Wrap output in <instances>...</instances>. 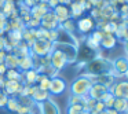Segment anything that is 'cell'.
I'll return each mask as SVG.
<instances>
[{"instance_id":"obj_7","label":"cell","mask_w":128,"mask_h":114,"mask_svg":"<svg viewBox=\"0 0 128 114\" xmlns=\"http://www.w3.org/2000/svg\"><path fill=\"white\" fill-rule=\"evenodd\" d=\"M109 92L114 98H122L128 100V80L117 81V83L114 81V84L109 88Z\"/></svg>"},{"instance_id":"obj_54","label":"cell","mask_w":128,"mask_h":114,"mask_svg":"<svg viewBox=\"0 0 128 114\" xmlns=\"http://www.w3.org/2000/svg\"><path fill=\"white\" fill-rule=\"evenodd\" d=\"M40 1H43V3H47L48 0H40Z\"/></svg>"},{"instance_id":"obj_38","label":"cell","mask_w":128,"mask_h":114,"mask_svg":"<svg viewBox=\"0 0 128 114\" xmlns=\"http://www.w3.org/2000/svg\"><path fill=\"white\" fill-rule=\"evenodd\" d=\"M94 110L96 111V113H100V111L106 110V107H105V105H103V102H100V100H96V103H95V107H94Z\"/></svg>"},{"instance_id":"obj_30","label":"cell","mask_w":128,"mask_h":114,"mask_svg":"<svg viewBox=\"0 0 128 114\" xmlns=\"http://www.w3.org/2000/svg\"><path fill=\"white\" fill-rule=\"evenodd\" d=\"M17 99H18V102H20V105L28 106V107H30V109L36 105V103L33 102V99L29 98V96H22V95H20V96H17Z\"/></svg>"},{"instance_id":"obj_2","label":"cell","mask_w":128,"mask_h":114,"mask_svg":"<svg viewBox=\"0 0 128 114\" xmlns=\"http://www.w3.org/2000/svg\"><path fill=\"white\" fill-rule=\"evenodd\" d=\"M94 84V80L88 76L83 74L76 77L74 80L72 81L69 87L70 95H78V96H87L88 95V91L91 88V85Z\"/></svg>"},{"instance_id":"obj_27","label":"cell","mask_w":128,"mask_h":114,"mask_svg":"<svg viewBox=\"0 0 128 114\" xmlns=\"http://www.w3.org/2000/svg\"><path fill=\"white\" fill-rule=\"evenodd\" d=\"M4 78L6 80H22V72H20L18 69H7V72L4 73Z\"/></svg>"},{"instance_id":"obj_23","label":"cell","mask_w":128,"mask_h":114,"mask_svg":"<svg viewBox=\"0 0 128 114\" xmlns=\"http://www.w3.org/2000/svg\"><path fill=\"white\" fill-rule=\"evenodd\" d=\"M50 98H51L50 92H48V91H43V89H39V88H37L36 92L32 95V99H33L34 103H42V102H44V100L50 99Z\"/></svg>"},{"instance_id":"obj_22","label":"cell","mask_w":128,"mask_h":114,"mask_svg":"<svg viewBox=\"0 0 128 114\" xmlns=\"http://www.w3.org/2000/svg\"><path fill=\"white\" fill-rule=\"evenodd\" d=\"M18 62H20V58H18L15 54L7 52V55H6V58H4L3 63L6 65L7 69H18Z\"/></svg>"},{"instance_id":"obj_18","label":"cell","mask_w":128,"mask_h":114,"mask_svg":"<svg viewBox=\"0 0 128 114\" xmlns=\"http://www.w3.org/2000/svg\"><path fill=\"white\" fill-rule=\"evenodd\" d=\"M117 44V39L113 33H103V37L100 40L99 45L103 50H113Z\"/></svg>"},{"instance_id":"obj_36","label":"cell","mask_w":128,"mask_h":114,"mask_svg":"<svg viewBox=\"0 0 128 114\" xmlns=\"http://www.w3.org/2000/svg\"><path fill=\"white\" fill-rule=\"evenodd\" d=\"M8 95H6L3 91L0 92V107H6L7 105V100H8Z\"/></svg>"},{"instance_id":"obj_6","label":"cell","mask_w":128,"mask_h":114,"mask_svg":"<svg viewBox=\"0 0 128 114\" xmlns=\"http://www.w3.org/2000/svg\"><path fill=\"white\" fill-rule=\"evenodd\" d=\"M50 56H51V59H50V65H51V67H52L54 70H56V72L59 73L61 70H64L65 67H66L68 61H66L65 55L61 52V51H58V50H52V51H51V54H50Z\"/></svg>"},{"instance_id":"obj_29","label":"cell","mask_w":128,"mask_h":114,"mask_svg":"<svg viewBox=\"0 0 128 114\" xmlns=\"http://www.w3.org/2000/svg\"><path fill=\"white\" fill-rule=\"evenodd\" d=\"M86 96H78V95H70L68 99V105H84Z\"/></svg>"},{"instance_id":"obj_9","label":"cell","mask_w":128,"mask_h":114,"mask_svg":"<svg viewBox=\"0 0 128 114\" xmlns=\"http://www.w3.org/2000/svg\"><path fill=\"white\" fill-rule=\"evenodd\" d=\"M76 29L81 34H88L95 29V21L91 17H81L76 21Z\"/></svg>"},{"instance_id":"obj_55","label":"cell","mask_w":128,"mask_h":114,"mask_svg":"<svg viewBox=\"0 0 128 114\" xmlns=\"http://www.w3.org/2000/svg\"><path fill=\"white\" fill-rule=\"evenodd\" d=\"M124 114H128V109H127V111H125V113Z\"/></svg>"},{"instance_id":"obj_10","label":"cell","mask_w":128,"mask_h":114,"mask_svg":"<svg viewBox=\"0 0 128 114\" xmlns=\"http://www.w3.org/2000/svg\"><path fill=\"white\" fill-rule=\"evenodd\" d=\"M22 87L24 84L18 80H6V84H4L3 89L2 91L4 92L6 95L8 96H20L21 95V91H22Z\"/></svg>"},{"instance_id":"obj_11","label":"cell","mask_w":128,"mask_h":114,"mask_svg":"<svg viewBox=\"0 0 128 114\" xmlns=\"http://www.w3.org/2000/svg\"><path fill=\"white\" fill-rule=\"evenodd\" d=\"M37 106H39L40 114H61L59 106L51 98L44 100V102H42V103H37Z\"/></svg>"},{"instance_id":"obj_42","label":"cell","mask_w":128,"mask_h":114,"mask_svg":"<svg viewBox=\"0 0 128 114\" xmlns=\"http://www.w3.org/2000/svg\"><path fill=\"white\" fill-rule=\"evenodd\" d=\"M58 4H59V3H58V0H48V1H47V6H48V8H50V10L55 8Z\"/></svg>"},{"instance_id":"obj_20","label":"cell","mask_w":128,"mask_h":114,"mask_svg":"<svg viewBox=\"0 0 128 114\" xmlns=\"http://www.w3.org/2000/svg\"><path fill=\"white\" fill-rule=\"evenodd\" d=\"M34 69V61L30 56H24V58H20V62H18V70L20 72H26V70Z\"/></svg>"},{"instance_id":"obj_28","label":"cell","mask_w":128,"mask_h":114,"mask_svg":"<svg viewBox=\"0 0 128 114\" xmlns=\"http://www.w3.org/2000/svg\"><path fill=\"white\" fill-rule=\"evenodd\" d=\"M20 102L15 96H10L8 100H7V105H6V109L10 111V113H17L18 107H20Z\"/></svg>"},{"instance_id":"obj_15","label":"cell","mask_w":128,"mask_h":114,"mask_svg":"<svg viewBox=\"0 0 128 114\" xmlns=\"http://www.w3.org/2000/svg\"><path fill=\"white\" fill-rule=\"evenodd\" d=\"M51 11L54 12V15L56 17V19H58L59 23L65 22V21H68L70 18V11H69V7L65 6V4H58V6L55 7V8H52Z\"/></svg>"},{"instance_id":"obj_50","label":"cell","mask_w":128,"mask_h":114,"mask_svg":"<svg viewBox=\"0 0 128 114\" xmlns=\"http://www.w3.org/2000/svg\"><path fill=\"white\" fill-rule=\"evenodd\" d=\"M80 114H90V111H87V110H83Z\"/></svg>"},{"instance_id":"obj_43","label":"cell","mask_w":128,"mask_h":114,"mask_svg":"<svg viewBox=\"0 0 128 114\" xmlns=\"http://www.w3.org/2000/svg\"><path fill=\"white\" fill-rule=\"evenodd\" d=\"M7 72V67L4 63H0V76H4V73Z\"/></svg>"},{"instance_id":"obj_47","label":"cell","mask_w":128,"mask_h":114,"mask_svg":"<svg viewBox=\"0 0 128 114\" xmlns=\"http://www.w3.org/2000/svg\"><path fill=\"white\" fill-rule=\"evenodd\" d=\"M121 22H122V23H124V25H125V26H127V28H128V17H127V18H124V19H122Z\"/></svg>"},{"instance_id":"obj_13","label":"cell","mask_w":128,"mask_h":114,"mask_svg":"<svg viewBox=\"0 0 128 114\" xmlns=\"http://www.w3.org/2000/svg\"><path fill=\"white\" fill-rule=\"evenodd\" d=\"M58 26H59V22H58L56 17L54 15V12L51 11V10L40 19V28L46 29V30H54V29H56Z\"/></svg>"},{"instance_id":"obj_5","label":"cell","mask_w":128,"mask_h":114,"mask_svg":"<svg viewBox=\"0 0 128 114\" xmlns=\"http://www.w3.org/2000/svg\"><path fill=\"white\" fill-rule=\"evenodd\" d=\"M112 66H113L112 76H113L114 78L127 76V72H128V56H118V58L113 59V61H112Z\"/></svg>"},{"instance_id":"obj_1","label":"cell","mask_w":128,"mask_h":114,"mask_svg":"<svg viewBox=\"0 0 128 114\" xmlns=\"http://www.w3.org/2000/svg\"><path fill=\"white\" fill-rule=\"evenodd\" d=\"M83 67H84V74L91 78L99 77V76H103V74H112V70H113L110 59L103 58V56H99V55H96L91 61L86 62Z\"/></svg>"},{"instance_id":"obj_46","label":"cell","mask_w":128,"mask_h":114,"mask_svg":"<svg viewBox=\"0 0 128 114\" xmlns=\"http://www.w3.org/2000/svg\"><path fill=\"white\" fill-rule=\"evenodd\" d=\"M122 45H124V51H125V54H127V56H128V41L122 43Z\"/></svg>"},{"instance_id":"obj_19","label":"cell","mask_w":128,"mask_h":114,"mask_svg":"<svg viewBox=\"0 0 128 114\" xmlns=\"http://www.w3.org/2000/svg\"><path fill=\"white\" fill-rule=\"evenodd\" d=\"M37 76H39V73H37L36 69L26 70V72L22 73V80H21V83L26 84V85H36Z\"/></svg>"},{"instance_id":"obj_14","label":"cell","mask_w":128,"mask_h":114,"mask_svg":"<svg viewBox=\"0 0 128 114\" xmlns=\"http://www.w3.org/2000/svg\"><path fill=\"white\" fill-rule=\"evenodd\" d=\"M109 92V89L106 88L103 84H99V83H94L91 85V88H90V91H88V95L87 96H90V98H92V99H95V100H102L103 99V96H105L106 94Z\"/></svg>"},{"instance_id":"obj_34","label":"cell","mask_w":128,"mask_h":114,"mask_svg":"<svg viewBox=\"0 0 128 114\" xmlns=\"http://www.w3.org/2000/svg\"><path fill=\"white\" fill-rule=\"evenodd\" d=\"M114 100H116V98H114L113 95L109 92V95L105 98V100H103V105H105V107H106V109H113Z\"/></svg>"},{"instance_id":"obj_32","label":"cell","mask_w":128,"mask_h":114,"mask_svg":"<svg viewBox=\"0 0 128 114\" xmlns=\"http://www.w3.org/2000/svg\"><path fill=\"white\" fill-rule=\"evenodd\" d=\"M95 103H96V100H95V99H92V98H90V96H86V102H84V105H83L84 110H87V111L94 110Z\"/></svg>"},{"instance_id":"obj_40","label":"cell","mask_w":128,"mask_h":114,"mask_svg":"<svg viewBox=\"0 0 128 114\" xmlns=\"http://www.w3.org/2000/svg\"><path fill=\"white\" fill-rule=\"evenodd\" d=\"M22 1H24V4H25L26 7H29V8H30V7L36 6L40 0H22Z\"/></svg>"},{"instance_id":"obj_33","label":"cell","mask_w":128,"mask_h":114,"mask_svg":"<svg viewBox=\"0 0 128 114\" xmlns=\"http://www.w3.org/2000/svg\"><path fill=\"white\" fill-rule=\"evenodd\" d=\"M90 37H91L92 40H95L96 43H100V40H102V37H103V32L100 30V29H94V30L90 33Z\"/></svg>"},{"instance_id":"obj_25","label":"cell","mask_w":128,"mask_h":114,"mask_svg":"<svg viewBox=\"0 0 128 114\" xmlns=\"http://www.w3.org/2000/svg\"><path fill=\"white\" fill-rule=\"evenodd\" d=\"M15 10H17V3H15V0H6V3H4V6L2 7L0 11L8 18V15L11 14L12 11H15Z\"/></svg>"},{"instance_id":"obj_48","label":"cell","mask_w":128,"mask_h":114,"mask_svg":"<svg viewBox=\"0 0 128 114\" xmlns=\"http://www.w3.org/2000/svg\"><path fill=\"white\" fill-rule=\"evenodd\" d=\"M86 1H88V3L91 4L92 7H94V4H95V3H96V0H86Z\"/></svg>"},{"instance_id":"obj_45","label":"cell","mask_w":128,"mask_h":114,"mask_svg":"<svg viewBox=\"0 0 128 114\" xmlns=\"http://www.w3.org/2000/svg\"><path fill=\"white\" fill-rule=\"evenodd\" d=\"M106 113L108 114H120L118 111H116L114 109H106Z\"/></svg>"},{"instance_id":"obj_41","label":"cell","mask_w":128,"mask_h":114,"mask_svg":"<svg viewBox=\"0 0 128 114\" xmlns=\"http://www.w3.org/2000/svg\"><path fill=\"white\" fill-rule=\"evenodd\" d=\"M7 21H8V19H0V33H2V34H4V33H6Z\"/></svg>"},{"instance_id":"obj_35","label":"cell","mask_w":128,"mask_h":114,"mask_svg":"<svg viewBox=\"0 0 128 114\" xmlns=\"http://www.w3.org/2000/svg\"><path fill=\"white\" fill-rule=\"evenodd\" d=\"M25 28H29V29H37V28H40V19L30 18V21H29V22L25 25Z\"/></svg>"},{"instance_id":"obj_3","label":"cell","mask_w":128,"mask_h":114,"mask_svg":"<svg viewBox=\"0 0 128 114\" xmlns=\"http://www.w3.org/2000/svg\"><path fill=\"white\" fill-rule=\"evenodd\" d=\"M52 50H58L65 55L68 61V65L76 63L77 62V52L78 45L70 44V43H52Z\"/></svg>"},{"instance_id":"obj_26","label":"cell","mask_w":128,"mask_h":114,"mask_svg":"<svg viewBox=\"0 0 128 114\" xmlns=\"http://www.w3.org/2000/svg\"><path fill=\"white\" fill-rule=\"evenodd\" d=\"M59 28H62L64 30L69 32V33L74 34L76 32H77V29H76V21L72 19V18H69L68 21H65V22L59 23Z\"/></svg>"},{"instance_id":"obj_21","label":"cell","mask_w":128,"mask_h":114,"mask_svg":"<svg viewBox=\"0 0 128 114\" xmlns=\"http://www.w3.org/2000/svg\"><path fill=\"white\" fill-rule=\"evenodd\" d=\"M114 36H116L117 41H121V43H125L128 41V28L124 25V23L120 21L118 22V26H117V30L114 32Z\"/></svg>"},{"instance_id":"obj_17","label":"cell","mask_w":128,"mask_h":114,"mask_svg":"<svg viewBox=\"0 0 128 114\" xmlns=\"http://www.w3.org/2000/svg\"><path fill=\"white\" fill-rule=\"evenodd\" d=\"M96 56V51H92L90 50L88 47L86 45H78V52H77V61H81V62H88L91 59H94Z\"/></svg>"},{"instance_id":"obj_51","label":"cell","mask_w":128,"mask_h":114,"mask_svg":"<svg viewBox=\"0 0 128 114\" xmlns=\"http://www.w3.org/2000/svg\"><path fill=\"white\" fill-rule=\"evenodd\" d=\"M90 114H98V113L95 110H91V111H90Z\"/></svg>"},{"instance_id":"obj_12","label":"cell","mask_w":128,"mask_h":114,"mask_svg":"<svg viewBox=\"0 0 128 114\" xmlns=\"http://www.w3.org/2000/svg\"><path fill=\"white\" fill-rule=\"evenodd\" d=\"M84 3L86 0H73L72 3L69 4V11H70V18L74 21H77L78 18L83 17V14L86 12L84 10Z\"/></svg>"},{"instance_id":"obj_44","label":"cell","mask_w":128,"mask_h":114,"mask_svg":"<svg viewBox=\"0 0 128 114\" xmlns=\"http://www.w3.org/2000/svg\"><path fill=\"white\" fill-rule=\"evenodd\" d=\"M72 1H73V0H58L59 4H65V6H69Z\"/></svg>"},{"instance_id":"obj_39","label":"cell","mask_w":128,"mask_h":114,"mask_svg":"<svg viewBox=\"0 0 128 114\" xmlns=\"http://www.w3.org/2000/svg\"><path fill=\"white\" fill-rule=\"evenodd\" d=\"M32 109L30 107H28V106H22L21 105L20 107H18V110H17V113L15 114H25V113H28V111H30Z\"/></svg>"},{"instance_id":"obj_24","label":"cell","mask_w":128,"mask_h":114,"mask_svg":"<svg viewBox=\"0 0 128 114\" xmlns=\"http://www.w3.org/2000/svg\"><path fill=\"white\" fill-rule=\"evenodd\" d=\"M113 109L116 111H118L120 114L125 113L127 109H128V100L127 99H122V98H116L114 105H113Z\"/></svg>"},{"instance_id":"obj_37","label":"cell","mask_w":128,"mask_h":114,"mask_svg":"<svg viewBox=\"0 0 128 114\" xmlns=\"http://www.w3.org/2000/svg\"><path fill=\"white\" fill-rule=\"evenodd\" d=\"M108 4H109V0H96V3L94 4V7L98 10H102L103 7H106Z\"/></svg>"},{"instance_id":"obj_52","label":"cell","mask_w":128,"mask_h":114,"mask_svg":"<svg viewBox=\"0 0 128 114\" xmlns=\"http://www.w3.org/2000/svg\"><path fill=\"white\" fill-rule=\"evenodd\" d=\"M98 114H108V113H106V110H103V111H100V113H98Z\"/></svg>"},{"instance_id":"obj_49","label":"cell","mask_w":128,"mask_h":114,"mask_svg":"<svg viewBox=\"0 0 128 114\" xmlns=\"http://www.w3.org/2000/svg\"><path fill=\"white\" fill-rule=\"evenodd\" d=\"M4 3H6V0H0V10H2V7L4 6Z\"/></svg>"},{"instance_id":"obj_4","label":"cell","mask_w":128,"mask_h":114,"mask_svg":"<svg viewBox=\"0 0 128 114\" xmlns=\"http://www.w3.org/2000/svg\"><path fill=\"white\" fill-rule=\"evenodd\" d=\"M52 51V43L51 41H40V40H34L30 45V55L37 56V58H43V56L51 54Z\"/></svg>"},{"instance_id":"obj_16","label":"cell","mask_w":128,"mask_h":114,"mask_svg":"<svg viewBox=\"0 0 128 114\" xmlns=\"http://www.w3.org/2000/svg\"><path fill=\"white\" fill-rule=\"evenodd\" d=\"M50 11L47 3H43V1H39L36 6L30 7V17L32 18H36V19H42L47 12Z\"/></svg>"},{"instance_id":"obj_31","label":"cell","mask_w":128,"mask_h":114,"mask_svg":"<svg viewBox=\"0 0 128 114\" xmlns=\"http://www.w3.org/2000/svg\"><path fill=\"white\" fill-rule=\"evenodd\" d=\"M84 110L81 105H68L66 107V114H80Z\"/></svg>"},{"instance_id":"obj_8","label":"cell","mask_w":128,"mask_h":114,"mask_svg":"<svg viewBox=\"0 0 128 114\" xmlns=\"http://www.w3.org/2000/svg\"><path fill=\"white\" fill-rule=\"evenodd\" d=\"M66 89H68V84L62 77L55 76L50 80V88H48L50 95H62Z\"/></svg>"},{"instance_id":"obj_57","label":"cell","mask_w":128,"mask_h":114,"mask_svg":"<svg viewBox=\"0 0 128 114\" xmlns=\"http://www.w3.org/2000/svg\"><path fill=\"white\" fill-rule=\"evenodd\" d=\"M0 92H2V88H0Z\"/></svg>"},{"instance_id":"obj_53","label":"cell","mask_w":128,"mask_h":114,"mask_svg":"<svg viewBox=\"0 0 128 114\" xmlns=\"http://www.w3.org/2000/svg\"><path fill=\"white\" fill-rule=\"evenodd\" d=\"M25 114H34V113H33V111L30 110V111H28V113H25Z\"/></svg>"},{"instance_id":"obj_56","label":"cell","mask_w":128,"mask_h":114,"mask_svg":"<svg viewBox=\"0 0 128 114\" xmlns=\"http://www.w3.org/2000/svg\"><path fill=\"white\" fill-rule=\"evenodd\" d=\"M127 80H128V72H127Z\"/></svg>"}]
</instances>
